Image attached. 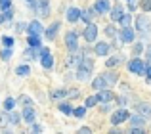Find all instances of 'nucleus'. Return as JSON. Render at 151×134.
Here are the masks:
<instances>
[{
    "mask_svg": "<svg viewBox=\"0 0 151 134\" xmlns=\"http://www.w3.org/2000/svg\"><path fill=\"white\" fill-rule=\"evenodd\" d=\"M65 44H67V50L69 52H78V35L73 33V31H69V33L65 35Z\"/></svg>",
    "mask_w": 151,
    "mask_h": 134,
    "instance_id": "obj_1",
    "label": "nucleus"
},
{
    "mask_svg": "<svg viewBox=\"0 0 151 134\" xmlns=\"http://www.w3.org/2000/svg\"><path fill=\"white\" fill-rule=\"evenodd\" d=\"M136 29H138V33H144V35L151 33V21L147 15H140L136 19Z\"/></svg>",
    "mask_w": 151,
    "mask_h": 134,
    "instance_id": "obj_2",
    "label": "nucleus"
},
{
    "mask_svg": "<svg viewBox=\"0 0 151 134\" xmlns=\"http://www.w3.org/2000/svg\"><path fill=\"white\" fill-rule=\"evenodd\" d=\"M128 69H130V73H134V75H144L145 71H147V67H145L144 60L136 58V60H130V63H128Z\"/></svg>",
    "mask_w": 151,
    "mask_h": 134,
    "instance_id": "obj_3",
    "label": "nucleus"
},
{
    "mask_svg": "<svg viewBox=\"0 0 151 134\" xmlns=\"http://www.w3.org/2000/svg\"><path fill=\"white\" fill-rule=\"evenodd\" d=\"M35 12H37L40 17L50 15V2L48 0H35Z\"/></svg>",
    "mask_w": 151,
    "mask_h": 134,
    "instance_id": "obj_4",
    "label": "nucleus"
},
{
    "mask_svg": "<svg viewBox=\"0 0 151 134\" xmlns=\"http://www.w3.org/2000/svg\"><path fill=\"white\" fill-rule=\"evenodd\" d=\"M40 63L44 69H52L54 67V58H52L48 48H40Z\"/></svg>",
    "mask_w": 151,
    "mask_h": 134,
    "instance_id": "obj_5",
    "label": "nucleus"
},
{
    "mask_svg": "<svg viewBox=\"0 0 151 134\" xmlns=\"http://www.w3.org/2000/svg\"><path fill=\"white\" fill-rule=\"evenodd\" d=\"M130 119V115H128V111H126L124 107H121L119 111H115L113 115H111V123L113 125H121V123H124V121H128Z\"/></svg>",
    "mask_w": 151,
    "mask_h": 134,
    "instance_id": "obj_6",
    "label": "nucleus"
},
{
    "mask_svg": "<svg viewBox=\"0 0 151 134\" xmlns=\"http://www.w3.org/2000/svg\"><path fill=\"white\" fill-rule=\"evenodd\" d=\"M84 38L88 42H94L98 38V27L94 25V23H88L86 25V29H84Z\"/></svg>",
    "mask_w": 151,
    "mask_h": 134,
    "instance_id": "obj_7",
    "label": "nucleus"
},
{
    "mask_svg": "<svg viewBox=\"0 0 151 134\" xmlns=\"http://www.w3.org/2000/svg\"><path fill=\"white\" fill-rule=\"evenodd\" d=\"M136 111L142 113L144 117H147V119H151V104H147V102H140V104H136Z\"/></svg>",
    "mask_w": 151,
    "mask_h": 134,
    "instance_id": "obj_8",
    "label": "nucleus"
},
{
    "mask_svg": "<svg viewBox=\"0 0 151 134\" xmlns=\"http://www.w3.org/2000/svg\"><path fill=\"white\" fill-rule=\"evenodd\" d=\"M134 37H136L134 29H130V27H122V29H121V40L122 42H132Z\"/></svg>",
    "mask_w": 151,
    "mask_h": 134,
    "instance_id": "obj_9",
    "label": "nucleus"
},
{
    "mask_svg": "<svg viewBox=\"0 0 151 134\" xmlns=\"http://www.w3.org/2000/svg\"><path fill=\"white\" fill-rule=\"evenodd\" d=\"M94 12H98V14H107V12H111V4L107 2V0H98L96 6H94Z\"/></svg>",
    "mask_w": 151,
    "mask_h": 134,
    "instance_id": "obj_10",
    "label": "nucleus"
},
{
    "mask_svg": "<svg viewBox=\"0 0 151 134\" xmlns=\"http://www.w3.org/2000/svg\"><path fill=\"white\" fill-rule=\"evenodd\" d=\"M35 117H37V115H35V109L31 107V105H25V109H23V119H25L29 125H33L35 123Z\"/></svg>",
    "mask_w": 151,
    "mask_h": 134,
    "instance_id": "obj_11",
    "label": "nucleus"
},
{
    "mask_svg": "<svg viewBox=\"0 0 151 134\" xmlns=\"http://www.w3.org/2000/svg\"><path fill=\"white\" fill-rule=\"evenodd\" d=\"M27 29H29V35H38V37H40V35L44 33V29H42V25L38 21H31Z\"/></svg>",
    "mask_w": 151,
    "mask_h": 134,
    "instance_id": "obj_12",
    "label": "nucleus"
},
{
    "mask_svg": "<svg viewBox=\"0 0 151 134\" xmlns=\"http://www.w3.org/2000/svg\"><path fill=\"white\" fill-rule=\"evenodd\" d=\"M109 52H111V44H107V42H98L96 44V54L98 56H107Z\"/></svg>",
    "mask_w": 151,
    "mask_h": 134,
    "instance_id": "obj_13",
    "label": "nucleus"
},
{
    "mask_svg": "<svg viewBox=\"0 0 151 134\" xmlns=\"http://www.w3.org/2000/svg\"><path fill=\"white\" fill-rule=\"evenodd\" d=\"M81 14L82 12L78 10V8H69V10H67V19H69L71 23H75V21L81 19Z\"/></svg>",
    "mask_w": 151,
    "mask_h": 134,
    "instance_id": "obj_14",
    "label": "nucleus"
},
{
    "mask_svg": "<svg viewBox=\"0 0 151 134\" xmlns=\"http://www.w3.org/2000/svg\"><path fill=\"white\" fill-rule=\"evenodd\" d=\"M58 29H59V23H58V21L52 23L48 29H46V38H48V40H54L55 35H58Z\"/></svg>",
    "mask_w": 151,
    "mask_h": 134,
    "instance_id": "obj_15",
    "label": "nucleus"
},
{
    "mask_svg": "<svg viewBox=\"0 0 151 134\" xmlns=\"http://www.w3.org/2000/svg\"><path fill=\"white\" fill-rule=\"evenodd\" d=\"M98 98H100V102H111L113 100V92L107 88H101V90H98Z\"/></svg>",
    "mask_w": 151,
    "mask_h": 134,
    "instance_id": "obj_16",
    "label": "nucleus"
},
{
    "mask_svg": "<svg viewBox=\"0 0 151 134\" xmlns=\"http://www.w3.org/2000/svg\"><path fill=\"white\" fill-rule=\"evenodd\" d=\"M92 88H94V90L107 88V84H105V79H103V75H100V77H96V79L92 81Z\"/></svg>",
    "mask_w": 151,
    "mask_h": 134,
    "instance_id": "obj_17",
    "label": "nucleus"
},
{
    "mask_svg": "<svg viewBox=\"0 0 151 134\" xmlns=\"http://www.w3.org/2000/svg\"><path fill=\"white\" fill-rule=\"evenodd\" d=\"M128 121L132 123V127H142V125L145 123V117L142 115V113H136V115H132Z\"/></svg>",
    "mask_w": 151,
    "mask_h": 134,
    "instance_id": "obj_18",
    "label": "nucleus"
},
{
    "mask_svg": "<svg viewBox=\"0 0 151 134\" xmlns=\"http://www.w3.org/2000/svg\"><path fill=\"white\" fill-rule=\"evenodd\" d=\"M122 14H124L122 6H115L113 10H111V19H113V21H119V19L122 17Z\"/></svg>",
    "mask_w": 151,
    "mask_h": 134,
    "instance_id": "obj_19",
    "label": "nucleus"
},
{
    "mask_svg": "<svg viewBox=\"0 0 151 134\" xmlns=\"http://www.w3.org/2000/svg\"><path fill=\"white\" fill-rule=\"evenodd\" d=\"M103 79H105V84L111 86V84H115V82L119 81V75L117 73H103Z\"/></svg>",
    "mask_w": 151,
    "mask_h": 134,
    "instance_id": "obj_20",
    "label": "nucleus"
},
{
    "mask_svg": "<svg viewBox=\"0 0 151 134\" xmlns=\"http://www.w3.org/2000/svg\"><path fill=\"white\" fill-rule=\"evenodd\" d=\"M122 60H124L122 56H111L109 60H105V65H107V67H115V65L122 63Z\"/></svg>",
    "mask_w": 151,
    "mask_h": 134,
    "instance_id": "obj_21",
    "label": "nucleus"
},
{
    "mask_svg": "<svg viewBox=\"0 0 151 134\" xmlns=\"http://www.w3.org/2000/svg\"><path fill=\"white\" fill-rule=\"evenodd\" d=\"M90 75V69H86V67H77V79L78 81H86Z\"/></svg>",
    "mask_w": 151,
    "mask_h": 134,
    "instance_id": "obj_22",
    "label": "nucleus"
},
{
    "mask_svg": "<svg viewBox=\"0 0 151 134\" xmlns=\"http://www.w3.org/2000/svg\"><path fill=\"white\" fill-rule=\"evenodd\" d=\"M29 48H40V38L38 35H29Z\"/></svg>",
    "mask_w": 151,
    "mask_h": 134,
    "instance_id": "obj_23",
    "label": "nucleus"
},
{
    "mask_svg": "<svg viewBox=\"0 0 151 134\" xmlns=\"http://www.w3.org/2000/svg\"><path fill=\"white\" fill-rule=\"evenodd\" d=\"M58 107H59V111L65 113V115H71V113H73V107H71V104H67V102H59Z\"/></svg>",
    "mask_w": 151,
    "mask_h": 134,
    "instance_id": "obj_24",
    "label": "nucleus"
},
{
    "mask_svg": "<svg viewBox=\"0 0 151 134\" xmlns=\"http://www.w3.org/2000/svg\"><path fill=\"white\" fill-rule=\"evenodd\" d=\"M15 105H17V100H14V98H6V100H4V109H6V111H12Z\"/></svg>",
    "mask_w": 151,
    "mask_h": 134,
    "instance_id": "obj_25",
    "label": "nucleus"
},
{
    "mask_svg": "<svg viewBox=\"0 0 151 134\" xmlns=\"http://www.w3.org/2000/svg\"><path fill=\"white\" fill-rule=\"evenodd\" d=\"M29 73H31V67L29 65H19L17 69H15V75H19V77H27Z\"/></svg>",
    "mask_w": 151,
    "mask_h": 134,
    "instance_id": "obj_26",
    "label": "nucleus"
},
{
    "mask_svg": "<svg viewBox=\"0 0 151 134\" xmlns=\"http://www.w3.org/2000/svg\"><path fill=\"white\" fill-rule=\"evenodd\" d=\"M65 96H69V90H65V88H59V90H54L52 92V98H65Z\"/></svg>",
    "mask_w": 151,
    "mask_h": 134,
    "instance_id": "obj_27",
    "label": "nucleus"
},
{
    "mask_svg": "<svg viewBox=\"0 0 151 134\" xmlns=\"http://www.w3.org/2000/svg\"><path fill=\"white\" fill-rule=\"evenodd\" d=\"M130 19H132V17H130V14H126V12H124V14H122V17L119 19L121 27H128V25H130Z\"/></svg>",
    "mask_w": 151,
    "mask_h": 134,
    "instance_id": "obj_28",
    "label": "nucleus"
},
{
    "mask_svg": "<svg viewBox=\"0 0 151 134\" xmlns=\"http://www.w3.org/2000/svg\"><path fill=\"white\" fill-rule=\"evenodd\" d=\"M98 102H100V98H98V96H90V98H86V104L84 105H86V107H94Z\"/></svg>",
    "mask_w": 151,
    "mask_h": 134,
    "instance_id": "obj_29",
    "label": "nucleus"
},
{
    "mask_svg": "<svg viewBox=\"0 0 151 134\" xmlns=\"http://www.w3.org/2000/svg\"><path fill=\"white\" fill-rule=\"evenodd\" d=\"M8 123H10V115L8 113H0V128H4Z\"/></svg>",
    "mask_w": 151,
    "mask_h": 134,
    "instance_id": "obj_30",
    "label": "nucleus"
},
{
    "mask_svg": "<svg viewBox=\"0 0 151 134\" xmlns=\"http://www.w3.org/2000/svg\"><path fill=\"white\" fill-rule=\"evenodd\" d=\"M12 58V48H6V50H2V52H0V60H10Z\"/></svg>",
    "mask_w": 151,
    "mask_h": 134,
    "instance_id": "obj_31",
    "label": "nucleus"
},
{
    "mask_svg": "<svg viewBox=\"0 0 151 134\" xmlns=\"http://www.w3.org/2000/svg\"><path fill=\"white\" fill-rule=\"evenodd\" d=\"M140 6H142V10H144V12H151V0H142Z\"/></svg>",
    "mask_w": 151,
    "mask_h": 134,
    "instance_id": "obj_32",
    "label": "nucleus"
},
{
    "mask_svg": "<svg viewBox=\"0 0 151 134\" xmlns=\"http://www.w3.org/2000/svg\"><path fill=\"white\" fill-rule=\"evenodd\" d=\"M2 42H4L6 48H12V46H14V38L12 37H2Z\"/></svg>",
    "mask_w": 151,
    "mask_h": 134,
    "instance_id": "obj_33",
    "label": "nucleus"
},
{
    "mask_svg": "<svg viewBox=\"0 0 151 134\" xmlns=\"http://www.w3.org/2000/svg\"><path fill=\"white\" fill-rule=\"evenodd\" d=\"M84 113H86V105H84V107H77V109H73V115H77V117H84Z\"/></svg>",
    "mask_w": 151,
    "mask_h": 134,
    "instance_id": "obj_34",
    "label": "nucleus"
},
{
    "mask_svg": "<svg viewBox=\"0 0 151 134\" xmlns=\"http://www.w3.org/2000/svg\"><path fill=\"white\" fill-rule=\"evenodd\" d=\"M8 8H12V0H0V10H8Z\"/></svg>",
    "mask_w": 151,
    "mask_h": 134,
    "instance_id": "obj_35",
    "label": "nucleus"
},
{
    "mask_svg": "<svg viewBox=\"0 0 151 134\" xmlns=\"http://www.w3.org/2000/svg\"><path fill=\"white\" fill-rule=\"evenodd\" d=\"M19 119H21V115H19V113H12V115H10V123L12 125H17Z\"/></svg>",
    "mask_w": 151,
    "mask_h": 134,
    "instance_id": "obj_36",
    "label": "nucleus"
},
{
    "mask_svg": "<svg viewBox=\"0 0 151 134\" xmlns=\"http://www.w3.org/2000/svg\"><path fill=\"white\" fill-rule=\"evenodd\" d=\"M92 12H94V10H86V12H82V14H81V17L84 19V21H90V17H92L90 14H92Z\"/></svg>",
    "mask_w": 151,
    "mask_h": 134,
    "instance_id": "obj_37",
    "label": "nucleus"
},
{
    "mask_svg": "<svg viewBox=\"0 0 151 134\" xmlns=\"http://www.w3.org/2000/svg\"><path fill=\"white\" fill-rule=\"evenodd\" d=\"M27 27H29V25H25V23H21V21H19V23H15V31H17V33H21V31H25Z\"/></svg>",
    "mask_w": 151,
    "mask_h": 134,
    "instance_id": "obj_38",
    "label": "nucleus"
},
{
    "mask_svg": "<svg viewBox=\"0 0 151 134\" xmlns=\"http://www.w3.org/2000/svg\"><path fill=\"white\" fill-rule=\"evenodd\" d=\"M105 33H107V37H115V27L113 25H107L105 27Z\"/></svg>",
    "mask_w": 151,
    "mask_h": 134,
    "instance_id": "obj_39",
    "label": "nucleus"
},
{
    "mask_svg": "<svg viewBox=\"0 0 151 134\" xmlns=\"http://www.w3.org/2000/svg\"><path fill=\"white\" fill-rule=\"evenodd\" d=\"M17 104H31V100L27 96H19L17 98Z\"/></svg>",
    "mask_w": 151,
    "mask_h": 134,
    "instance_id": "obj_40",
    "label": "nucleus"
},
{
    "mask_svg": "<svg viewBox=\"0 0 151 134\" xmlns=\"http://www.w3.org/2000/svg\"><path fill=\"white\" fill-rule=\"evenodd\" d=\"M101 111H103V113L111 111V105H109V102H103V105H101Z\"/></svg>",
    "mask_w": 151,
    "mask_h": 134,
    "instance_id": "obj_41",
    "label": "nucleus"
},
{
    "mask_svg": "<svg viewBox=\"0 0 151 134\" xmlns=\"http://www.w3.org/2000/svg\"><path fill=\"white\" fill-rule=\"evenodd\" d=\"M142 52H144V46H142V44L134 46V54H136V56H138V54H142Z\"/></svg>",
    "mask_w": 151,
    "mask_h": 134,
    "instance_id": "obj_42",
    "label": "nucleus"
},
{
    "mask_svg": "<svg viewBox=\"0 0 151 134\" xmlns=\"http://www.w3.org/2000/svg\"><path fill=\"white\" fill-rule=\"evenodd\" d=\"M130 132H132V134H142V132H144V128H142V127H132V130H130Z\"/></svg>",
    "mask_w": 151,
    "mask_h": 134,
    "instance_id": "obj_43",
    "label": "nucleus"
},
{
    "mask_svg": "<svg viewBox=\"0 0 151 134\" xmlns=\"http://www.w3.org/2000/svg\"><path fill=\"white\" fill-rule=\"evenodd\" d=\"M78 132H82V134H90V132H92V128H88V127H82Z\"/></svg>",
    "mask_w": 151,
    "mask_h": 134,
    "instance_id": "obj_44",
    "label": "nucleus"
},
{
    "mask_svg": "<svg viewBox=\"0 0 151 134\" xmlns=\"http://www.w3.org/2000/svg\"><path fill=\"white\" fill-rule=\"evenodd\" d=\"M33 132H42V127L40 125H33Z\"/></svg>",
    "mask_w": 151,
    "mask_h": 134,
    "instance_id": "obj_45",
    "label": "nucleus"
},
{
    "mask_svg": "<svg viewBox=\"0 0 151 134\" xmlns=\"http://www.w3.org/2000/svg\"><path fill=\"white\" fill-rule=\"evenodd\" d=\"M145 73H147V81H149V82H151V65H149V67H147V71H145Z\"/></svg>",
    "mask_w": 151,
    "mask_h": 134,
    "instance_id": "obj_46",
    "label": "nucleus"
},
{
    "mask_svg": "<svg viewBox=\"0 0 151 134\" xmlns=\"http://www.w3.org/2000/svg\"><path fill=\"white\" fill-rule=\"evenodd\" d=\"M4 21H6V15H4V14H0V25H2Z\"/></svg>",
    "mask_w": 151,
    "mask_h": 134,
    "instance_id": "obj_47",
    "label": "nucleus"
},
{
    "mask_svg": "<svg viewBox=\"0 0 151 134\" xmlns=\"http://www.w3.org/2000/svg\"><path fill=\"white\" fill-rule=\"evenodd\" d=\"M147 60H151V48L147 50Z\"/></svg>",
    "mask_w": 151,
    "mask_h": 134,
    "instance_id": "obj_48",
    "label": "nucleus"
},
{
    "mask_svg": "<svg viewBox=\"0 0 151 134\" xmlns=\"http://www.w3.org/2000/svg\"><path fill=\"white\" fill-rule=\"evenodd\" d=\"M128 2H130V0H128Z\"/></svg>",
    "mask_w": 151,
    "mask_h": 134,
    "instance_id": "obj_49",
    "label": "nucleus"
}]
</instances>
